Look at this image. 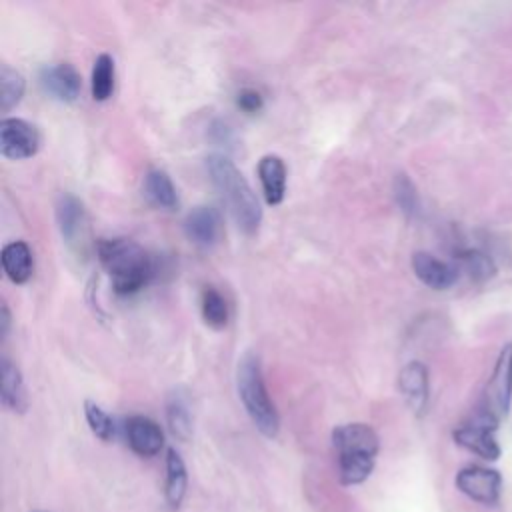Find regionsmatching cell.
<instances>
[{"instance_id": "6da1fadb", "label": "cell", "mask_w": 512, "mask_h": 512, "mask_svg": "<svg viewBox=\"0 0 512 512\" xmlns=\"http://www.w3.org/2000/svg\"><path fill=\"white\" fill-rule=\"evenodd\" d=\"M206 170L236 226L244 234H254L262 222V208L244 174L224 154H210Z\"/></svg>"}, {"instance_id": "7a4b0ae2", "label": "cell", "mask_w": 512, "mask_h": 512, "mask_svg": "<svg viewBox=\"0 0 512 512\" xmlns=\"http://www.w3.org/2000/svg\"><path fill=\"white\" fill-rule=\"evenodd\" d=\"M96 252L116 294H134L142 290L154 276L150 254L130 238L100 240L96 244Z\"/></svg>"}, {"instance_id": "3957f363", "label": "cell", "mask_w": 512, "mask_h": 512, "mask_svg": "<svg viewBox=\"0 0 512 512\" xmlns=\"http://www.w3.org/2000/svg\"><path fill=\"white\" fill-rule=\"evenodd\" d=\"M332 446L338 458V478L344 486L368 480L380 450L378 434L364 422H350L332 430Z\"/></svg>"}, {"instance_id": "277c9868", "label": "cell", "mask_w": 512, "mask_h": 512, "mask_svg": "<svg viewBox=\"0 0 512 512\" xmlns=\"http://www.w3.org/2000/svg\"><path fill=\"white\" fill-rule=\"evenodd\" d=\"M236 384H238V396L254 422V426L268 438H274L280 430V416L278 410L268 394L260 358L254 352H248L238 362L236 372Z\"/></svg>"}, {"instance_id": "5b68a950", "label": "cell", "mask_w": 512, "mask_h": 512, "mask_svg": "<svg viewBox=\"0 0 512 512\" xmlns=\"http://www.w3.org/2000/svg\"><path fill=\"white\" fill-rule=\"evenodd\" d=\"M512 404V342L504 344L498 352L490 378L486 380L482 394L478 398L474 422L498 428V424L508 416Z\"/></svg>"}, {"instance_id": "8992f818", "label": "cell", "mask_w": 512, "mask_h": 512, "mask_svg": "<svg viewBox=\"0 0 512 512\" xmlns=\"http://www.w3.org/2000/svg\"><path fill=\"white\" fill-rule=\"evenodd\" d=\"M456 488L480 504H496L502 492V476L498 470L484 466H464L456 474Z\"/></svg>"}, {"instance_id": "52a82bcc", "label": "cell", "mask_w": 512, "mask_h": 512, "mask_svg": "<svg viewBox=\"0 0 512 512\" xmlns=\"http://www.w3.org/2000/svg\"><path fill=\"white\" fill-rule=\"evenodd\" d=\"M38 130L22 118H4L0 122V152L10 160H24L38 152Z\"/></svg>"}, {"instance_id": "ba28073f", "label": "cell", "mask_w": 512, "mask_h": 512, "mask_svg": "<svg viewBox=\"0 0 512 512\" xmlns=\"http://www.w3.org/2000/svg\"><path fill=\"white\" fill-rule=\"evenodd\" d=\"M56 222L64 242L76 250L84 252L88 242V220L82 202L72 194H62L56 202Z\"/></svg>"}, {"instance_id": "9c48e42d", "label": "cell", "mask_w": 512, "mask_h": 512, "mask_svg": "<svg viewBox=\"0 0 512 512\" xmlns=\"http://www.w3.org/2000/svg\"><path fill=\"white\" fill-rule=\"evenodd\" d=\"M40 86L54 100L70 104V102L78 100L80 90H82V80H80L78 70L72 64L60 62V64L44 66L40 70Z\"/></svg>"}, {"instance_id": "30bf717a", "label": "cell", "mask_w": 512, "mask_h": 512, "mask_svg": "<svg viewBox=\"0 0 512 512\" xmlns=\"http://www.w3.org/2000/svg\"><path fill=\"white\" fill-rule=\"evenodd\" d=\"M398 388H400V394L404 396L408 408L416 416H422L426 412L428 396H430L428 368L418 360L408 362L398 374Z\"/></svg>"}, {"instance_id": "8fae6325", "label": "cell", "mask_w": 512, "mask_h": 512, "mask_svg": "<svg viewBox=\"0 0 512 512\" xmlns=\"http://www.w3.org/2000/svg\"><path fill=\"white\" fill-rule=\"evenodd\" d=\"M126 440L134 454L152 458L158 456L164 446V432L152 418L136 414L126 420Z\"/></svg>"}, {"instance_id": "7c38bea8", "label": "cell", "mask_w": 512, "mask_h": 512, "mask_svg": "<svg viewBox=\"0 0 512 512\" xmlns=\"http://www.w3.org/2000/svg\"><path fill=\"white\" fill-rule=\"evenodd\" d=\"M452 438L458 446L466 448L468 452L484 458V460H498L500 458V444L494 436V428L480 424V422H466L452 432Z\"/></svg>"}, {"instance_id": "4fadbf2b", "label": "cell", "mask_w": 512, "mask_h": 512, "mask_svg": "<svg viewBox=\"0 0 512 512\" xmlns=\"http://www.w3.org/2000/svg\"><path fill=\"white\" fill-rule=\"evenodd\" d=\"M412 270L416 278L432 288V290H446L456 284L458 280V266L448 264L430 252H414L412 254Z\"/></svg>"}, {"instance_id": "5bb4252c", "label": "cell", "mask_w": 512, "mask_h": 512, "mask_svg": "<svg viewBox=\"0 0 512 512\" xmlns=\"http://www.w3.org/2000/svg\"><path fill=\"white\" fill-rule=\"evenodd\" d=\"M222 230V220L216 208L212 206H196L184 218V232L190 242L200 248H212Z\"/></svg>"}, {"instance_id": "9a60e30c", "label": "cell", "mask_w": 512, "mask_h": 512, "mask_svg": "<svg viewBox=\"0 0 512 512\" xmlns=\"http://www.w3.org/2000/svg\"><path fill=\"white\" fill-rule=\"evenodd\" d=\"M258 176L264 192V200L270 206H278L286 194V164L276 154H266L258 162Z\"/></svg>"}, {"instance_id": "2e32d148", "label": "cell", "mask_w": 512, "mask_h": 512, "mask_svg": "<svg viewBox=\"0 0 512 512\" xmlns=\"http://www.w3.org/2000/svg\"><path fill=\"white\" fill-rule=\"evenodd\" d=\"M0 398L2 404L16 414H24L28 408L24 378L18 366L10 362L6 356L0 360Z\"/></svg>"}, {"instance_id": "e0dca14e", "label": "cell", "mask_w": 512, "mask_h": 512, "mask_svg": "<svg viewBox=\"0 0 512 512\" xmlns=\"http://www.w3.org/2000/svg\"><path fill=\"white\" fill-rule=\"evenodd\" d=\"M2 268L10 282L14 284H24L30 280L32 270H34V260H32V250L24 240H14L8 242L2 248Z\"/></svg>"}, {"instance_id": "ac0fdd59", "label": "cell", "mask_w": 512, "mask_h": 512, "mask_svg": "<svg viewBox=\"0 0 512 512\" xmlns=\"http://www.w3.org/2000/svg\"><path fill=\"white\" fill-rule=\"evenodd\" d=\"M188 472L186 464L176 448H168L166 452V480H164V496L170 508H178L186 496Z\"/></svg>"}, {"instance_id": "d6986e66", "label": "cell", "mask_w": 512, "mask_h": 512, "mask_svg": "<svg viewBox=\"0 0 512 512\" xmlns=\"http://www.w3.org/2000/svg\"><path fill=\"white\" fill-rule=\"evenodd\" d=\"M144 194L150 200V204H154L160 210H176L178 208L176 188H174L170 176L160 168H152L144 176Z\"/></svg>"}, {"instance_id": "ffe728a7", "label": "cell", "mask_w": 512, "mask_h": 512, "mask_svg": "<svg viewBox=\"0 0 512 512\" xmlns=\"http://www.w3.org/2000/svg\"><path fill=\"white\" fill-rule=\"evenodd\" d=\"M456 260H458V270H464L474 282H486L496 274L494 260L478 248L458 250Z\"/></svg>"}, {"instance_id": "44dd1931", "label": "cell", "mask_w": 512, "mask_h": 512, "mask_svg": "<svg viewBox=\"0 0 512 512\" xmlns=\"http://www.w3.org/2000/svg\"><path fill=\"white\" fill-rule=\"evenodd\" d=\"M200 312L206 326L214 330H222L228 324V302L226 298L212 286H206L200 294Z\"/></svg>"}, {"instance_id": "7402d4cb", "label": "cell", "mask_w": 512, "mask_h": 512, "mask_svg": "<svg viewBox=\"0 0 512 512\" xmlns=\"http://www.w3.org/2000/svg\"><path fill=\"white\" fill-rule=\"evenodd\" d=\"M92 98L104 102L114 92V60L110 54H98L92 66V80H90Z\"/></svg>"}, {"instance_id": "603a6c76", "label": "cell", "mask_w": 512, "mask_h": 512, "mask_svg": "<svg viewBox=\"0 0 512 512\" xmlns=\"http://www.w3.org/2000/svg\"><path fill=\"white\" fill-rule=\"evenodd\" d=\"M166 420H168L170 432L178 440H188L190 438V434H192V416H190V410H188V402L180 392H174L168 398Z\"/></svg>"}, {"instance_id": "cb8c5ba5", "label": "cell", "mask_w": 512, "mask_h": 512, "mask_svg": "<svg viewBox=\"0 0 512 512\" xmlns=\"http://www.w3.org/2000/svg\"><path fill=\"white\" fill-rule=\"evenodd\" d=\"M24 88H26L24 76L18 70L10 68L8 64H2L0 66V110L2 112L12 110L22 100Z\"/></svg>"}, {"instance_id": "d4e9b609", "label": "cell", "mask_w": 512, "mask_h": 512, "mask_svg": "<svg viewBox=\"0 0 512 512\" xmlns=\"http://www.w3.org/2000/svg\"><path fill=\"white\" fill-rule=\"evenodd\" d=\"M84 418L88 422V428L92 430V434L104 442H110L116 434V424L112 420V416L102 408L98 406L96 402L92 400H86L84 402Z\"/></svg>"}, {"instance_id": "484cf974", "label": "cell", "mask_w": 512, "mask_h": 512, "mask_svg": "<svg viewBox=\"0 0 512 512\" xmlns=\"http://www.w3.org/2000/svg\"><path fill=\"white\" fill-rule=\"evenodd\" d=\"M394 198H396V204L400 206V210L406 216L412 218L420 212V200H418L416 186L406 174H396V178H394Z\"/></svg>"}, {"instance_id": "4316f807", "label": "cell", "mask_w": 512, "mask_h": 512, "mask_svg": "<svg viewBox=\"0 0 512 512\" xmlns=\"http://www.w3.org/2000/svg\"><path fill=\"white\" fill-rule=\"evenodd\" d=\"M236 104H238V108H240L242 112H246V114H256V112L262 110L264 100H262V96H260L258 90H254V88H242V90L236 94Z\"/></svg>"}, {"instance_id": "83f0119b", "label": "cell", "mask_w": 512, "mask_h": 512, "mask_svg": "<svg viewBox=\"0 0 512 512\" xmlns=\"http://www.w3.org/2000/svg\"><path fill=\"white\" fill-rule=\"evenodd\" d=\"M8 328H10V312H8L6 306H2V316H0V338L2 340L8 334Z\"/></svg>"}, {"instance_id": "f1b7e54d", "label": "cell", "mask_w": 512, "mask_h": 512, "mask_svg": "<svg viewBox=\"0 0 512 512\" xmlns=\"http://www.w3.org/2000/svg\"><path fill=\"white\" fill-rule=\"evenodd\" d=\"M30 512H48V510H30Z\"/></svg>"}]
</instances>
